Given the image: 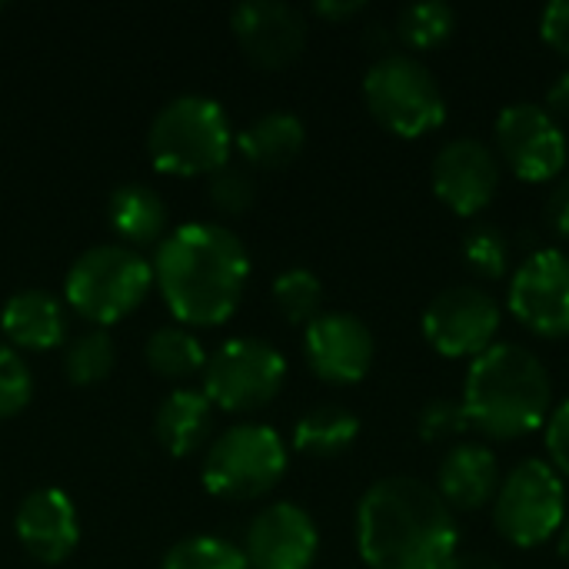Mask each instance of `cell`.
Returning <instances> with one entry per match:
<instances>
[{
  "instance_id": "1",
  "label": "cell",
  "mask_w": 569,
  "mask_h": 569,
  "mask_svg": "<svg viewBox=\"0 0 569 569\" xmlns=\"http://www.w3.org/2000/svg\"><path fill=\"white\" fill-rule=\"evenodd\" d=\"M357 550L370 569H443L460 550V533L437 487L387 477L357 507Z\"/></svg>"
},
{
  "instance_id": "2",
  "label": "cell",
  "mask_w": 569,
  "mask_h": 569,
  "mask_svg": "<svg viewBox=\"0 0 569 569\" xmlns=\"http://www.w3.org/2000/svg\"><path fill=\"white\" fill-rule=\"evenodd\" d=\"M153 280L183 327H220L243 300L250 253L223 223H187L163 237Z\"/></svg>"
},
{
  "instance_id": "3",
  "label": "cell",
  "mask_w": 569,
  "mask_h": 569,
  "mask_svg": "<svg viewBox=\"0 0 569 569\" xmlns=\"http://www.w3.org/2000/svg\"><path fill=\"white\" fill-rule=\"evenodd\" d=\"M463 410L487 440H520L553 413V383L543 360L517 343H493L470 363Z\"/></svg>"
},
{
  "instance_id": "4",
  "label": "cell",
  "mask_w": 569,
  "mask_h": 569,
  "mask_svg": "<svg viewBox=\"0 0 569 569\" xmlns=\"http://www.w3.org/2000/svg\"><path fill=\"white\" fill-rule=\"evenodd\" d=\"M147 150L157 170L173 177H200L230 163L233 127L227 110L203 93L173 97L147 130Z\"/></svg>"
},
{
  "instance_id": "5",
  "label": "cell",
  "mask_w": 569,
  "mask_h": 569,
  "mask_svg": "<svg viewBox=\"0 0 569 569\" xmlns=\"http://www.w3.org/2000/svg\"><path fill=\"white\" fill-rule=\"evenodd\" d=\"M153 267L127 243H100L83 250L63 280L67 303L90 323L110 327L133 313L150 293Z\"/></svg>"
},
{
  "instance_id": "6",
  "label": "cell",
  "mask_w": 569,
  "mask_h": 569,
  "mask_svg": "<svg viewBox=\"0 0 569 569\" xmlns=\"http://www.w3.org/2000/svg\"><path fill=\"white\" fill-rule=\"evenodd\" d=\"M363 100L373 120L403 137L417 140L443 127L447 100L433 70L410 53H383L363 77Z\"/></svg>"
},
{
  "instance_id": "7",
  "label": "cell",
  "mask_w": 569,
  "mask_h": 569,
  "mask_svg": "<svg viewBox=\"0 0 569 569\" xmlns=\"http://www.w3.org/2000/svg\"><path fill=\"white\" fill-rule=\"evenodd\" d=\"M287 473V443L273 427H227L203 457V487L220 500L267 497Z\"/></svg>"
},
{
  "instance_id": "8",
  "label": "cell",
  "mask_w": 569,
  "mask_h": 569,
  "mask_svg": "<svg viewBox=\"0 0 569 569\" xmlns=\"http://www.w3.org/2000/svg\"><path fill=\"white\" fill-rule=\"evenodd\" d=\"M567 520V487L563 477L547 460H523L500 480L493 500L497 533L520 550H533L560 533Z\"/></svg>"
},
{
  "instance_id": "9",
  "label": "cell",
  "mask_w": 569,
  "mask_h": 569,
  "mask_svg": "<svg viewBox=\"0 0 569 569\" xmlns=\"http://www.w3.org/2000/svg\"><path fill=\"white\" fill-rule=\"evenodd\" d=\"M203 393L227 413H253L267 407L287 380L283 353L257 337L227 340L203 367Z\"/></svg>"
},
{
  "instance_id": "10",
  "label": "cell",
  "mask_w": 569,
  "mask_h": 569,
  "mask_svg": "<svg viewBox=\"0 0 569 569\" xmlns=\"http://www.w3.org/2000/svg\"><path fill=\"white\" fill-rule=\"evenodd\" d=\"M497 157L527 180L547 183L563 173L569 143L557 117L540 103H510L497 117Z\"/></svg>"
},
{
  "instance_id": "11",
  "label": "cell",
  "mask_w": 569,
  "mask_h": 569,
  "mask_svg": "<svg viewBox=\"0 0 569 569\" xmlns=\"http://www.w3.org/2000/svg\"><path fill=\"white\" fill-rule=\"evenodd\" d=\"M500 330V303L480 287H450L423 310L427 343L450 360L480 357L493 347Z\"/></svg>"
},
{
  "instance_id": "12",
  "label": "cell",
  "mask_w": 569,
  "mask_h": 569,
  "mask_svg": "<svg viewBox=\"0 0 569 569\" xmlns=\"http://www.w3.org/2000/svg\"><path fill=\"white\" fill-rule=\"evenodd\" d=\"M510 313L543 340L569 337V257L563 250H537L527 257L507 293Z\"/></svg>"
},
{
  "instance_id": "13",
  "label": "cell",
  "mask_w": 569,
  "mask_h": 569,
  "mask_svg": "<svg viewBox=\"0 0 569 569\" xmlns=\"http://www.w3.org/2000/svg\"><path fill=\"white\" fill-rule=\"evenodd\" d=\"M373 333L370 327L353 313H320L313 323H307L303 333V357L307 367L333 387H353L360 383L373 367Z\"/></svg>"
},
{
  "instance_id": "14",
  "label": "cell",
  "mask_w": 569,
  "mask_h": 569,
  "mask_svg": "<svg viewBox=\"0 0 569 569\" xmlns=\"http://www.w3.org/2000/svg\"><path fill=\"white\" fill-rule=\"evenodd\" d=\"M433 193L460 217L487 210L500 187V157L473 137H457L433 157Z\"/></svg>"
},
{
  "instance_id": "15",
  "label": "cell",
  "mask_w": 569,
  "mask_h": 569,
  "mask_svg": "<svg viewBox=\"0 0 569 569\" xmlns=\"http://www.w3.org/2000/svg\"><path fill=\"white\" fill-rule=\"evenodd\" d=\"M230 27L243 53L263 70L290 67L307 47V20L280 0H247L230 10Z\"/></svg>"
},
{
  "instance_id": "16",
  "label": "cell",
  "mask_w": 569,
  "mask_h": 569,
  "mask_svg": "<svg viewBox=\"0 0 569 569\" xmlns=\"http://www.w3.org/2000/svg\"><path fill=\"white\" fill-rule=\"evenodd\" d=\"M317 550V523L297 503H273L260 510L243 537V557L250 569H310Z\"/></svg>"
},
{
  "instance_id": "17",
  "label": "cell",
  "mask_w": 569,
  "mask_h": 569,
  "mask_svg": "<svg viewBox=\"0 0 569 569\" xmlns=\"http://www.w3.org/2000/svg\"><path fill=\"white\" fill-rule=\"evenodd\" d=\"M13 530H17L20 547L33 560H40L47 567L63 563L80 543L77 510H73V500L63 490H37V493H30L17 507Z\"/></svg>"
},
{
  "instance_id": "18",
  "label": "cell",
  "mask_w": 569,
  "mask_h": 569,
  "mask_svg": "<svg viewBox=\"0 0 569 569\" xmlns=\"http://www.w3.org/2000/svg\"><path fill=\"white\" fill-rule=\"evenodd\" d=\"M500 490V463L483 443H457L437 470V493L450 510L477 513L497 500Z\"/></svg>"
},
{
  "instance_id": "19",
  "label": "cell",
  "mask_w": 569,
  "mask_h": 569,
  "mask_svg": "<svg viewBox=\"0 0 569 569\" xmlns=\"http://www.w3.org/2000/svg\"><path fill=\"white\" fill-rule=\"evenodd\" d=\"M3 337L13 343V350H53L63 340L67 320L63 307L53 293L47 290H17L0 313Z\"/></svg>"
},
{
  "instance_id": "20",
  "label": "cell",
  "mask_w": 569,
  "mask_h": 569,
  "mask_svg": "<svg viewBox=\"0 0 569 569\" xmlns=\"http://www.w3.org/2000/svg\"><path fill=\"white\" fill-rule=\"evenodd\" d=\"M303 143H307V127L300 117H293L287 110L263 113L233 137V147L243 153V160L250 167H263V170L290 167L303 153Z\"/></svg>"
},
{
  "instance_id": "21",
  "label": "cell",
  "mask_w": 569,
  "mask_h": 569,
  "mask_svg": "<svg viewBox=\"0 0 569 569\" xmlns=\"http://www.w3.org/2000/svg\"><path fill=\"white\" fill-rule=\"evenodd\" d=\"M213 427V403L203 390L177 387L157 410V440L170 457L197 453Z\"/></svg>"
},
{
  "instance_id": "22",
  "label": "cell",
  "mask_w": 569,
  "mask_h": 569,
  "mask_svg": "<svg viewBox=\"0 0 569 569\" xmlns=\"http://www.w3.org/2000/svg\"><path fill=\"white\" fill-rule=\"evenodd\" d=\"M107 217L127 247L157 243L167 230V203L147 183H120L107 200Z\"/></svg>"
},
{
  "instance_id": "23",
  "label": "cell",
  "mask_w": 569,
  "mask_h": 569,
  "mask_svg": "<svg viewBox=\"0 0 569 569\" xmlns=\"http://www.w3.org/2000/svg\"><path fill=\"white\" fill-rule=\"evenodd\" d=\"M360 437V420L347 407H317L303 413L293 427V447L307 457H340Z\"/></svg>"
},
{
  "instance_id": "24",
  "label": "cell",
  "mask_w": 569,
  "mask_h": 569,
  "mask_svg": "<svg viewBox=\"0 0 569 569\" xmlns=\"http://www.w3.org/2000/svg\"><path fill=\"white\" fill-rule=\"evenodd\" d=\"M147 367L163 377V380H190L197 373H203L207 367V353L200 347V340L187 330V327H160L147 337L143 347Z\"/></svg>"
},
{
  "instance_id": "25",
  "label": "cell",
  "mask_w": 569,
  "mask_h": 569,
  "mask_svg": "<svg viewBox=\"0 0 569 569\" xmlns=\"http://www.w3.org/2000/svg\"><path fill=\"white\" fill-rule=\"evenodd\" d=\"M457 27V13L443 0H427V3H410L397 17V37L410 50H433L450 40Z\"/></svg>"
},
{
  "instance_id": "26",
  "label": "cell",
  "mask_w": 569,
  "mask_h": 569,
  "mask_svg": "<svg viewBox=\"0 0 569 569\" xmlns=\"http://www.w3.org/2000/svg\"><path fill=\"white\" fill-rule=\"evenodd\" d=\"M273 303L287 323H313L323 303V283L307 267H290L273 280Z\"/></svg>"
},
{
  "instance_id": "27",
  "label": "cell",
  "mask_w": 569,
  "mask_h": 569,
  "mask_svg": "<svg viewBox=\"0 0 569 569\" xmlns=\"http://www.w3.org/2000/svg\"><path fill=\"white\" fill-rule=\"evenodd\" d=\"M113 370V340L103 330L80 333L63 350V373L73 387H93Z\"/></svg>"
},
{
  "instance_id": "28",
  "label": "cell",
  "mask_w": 569,
  "mask_h": 569,
  "mask_svg": "<svg viewBox=\"0 0 569 569\" xmlns=\"http://www.w3.org/2000/svg\"><path fill=\"white\" fill-rule=\"evenodd\" d=\"M160 569H250L240 547L220 537H187L170 547Z\"/></svg>"
},
{
  "instance_id": "29",
  "label": "cell",
  "mask_w": 569,
  "mask_h": 569,
  "mask_svg": "<svg viewBox=\"0 0 569 569\" xmlns=\"http://www.w3.org/2000/svg\"><path fill=\"white\" fill-rule=\"evenodd\" d=\"M207 200L227 213V217H240L253 207L257 200V180L247 167H237V163H223L220 170L210 173L207 180Z\"/></svg>"
},
{
  "instance_id": "30",
  "label": "cell",
  "mask_w": 569,
  "mask_h": 569,
  "mask_svg": "<svg viewBox=\"0 0 569 569\" xmlns=\"http://www.w3.org/2000/svg\"><path fill=\"white\" fill-rule=\"evenodd\" d=\"M467 267L483 280H500L510 270V240L497 227H477L463 240Z\"/></svg>"
},
{
  "instance_id": "31",
  "label": "cell",
  "mask_w": 569,
  "mask_h": 569,
  "mask_svg": "<svg viewBox=\"0 0 569 569\" xmlns=\"http://www.w3.org/2000/svg\"><path fill=\"white\" fill-rule=\"evenodd\" d=\"M30 393H33V377L23 357L13 347L0 343V420L17 417L30 403Z\"/></svg>"
},
{
  "instance_id": "32",
  "label": "cell",
  "mask_w": 569,
  "mask_h": 569,
  "mask_svg": "<svg viewBox=\"0 0 569 569\" xmlns=\"http://www.w3.org/2000/svg\"><path fill=\"white\" fill-rule=\"evenodd\" d=\"M467 430H470V420H467V410L460 400L437 397L420 410V437L427 443H447Z\"/></svg>"
},
{
  "instance_id": "33",
  "label": "cell",
  "mask_w": 569,
  "mask_h": 569,
  "mask_svg": "<svg viewBox=\"0 0 569 569\" xmlns=\"http://www.w3.org/2000/svg\"><path fill=\"white\" fill-rule=\"evenodd\" d=\"M547 453L550 467L569 480V400H563L547 420Z\"/></svg>"
},
{
  "instance_id": "34",
  "label": "cell",
  "mask_w": 569,
  "mask_h": 569,
  "mask_svg": "<svg viewBox=\"0 0 569 569\" xmlns=\"http://www.w3.org/2000/svg\"><path fill=\"white\" fill-rule=\"evenodd\" d=\"M540 37L557 50L569 57V0H553L540 13Z\"/></svg>"
},
{
  "instance_id": "35",
  "label": "cell",
  "mask_w": 569,
  "mask_h": 569,
  "mask_svg": "<svg viewBox=\"0 0 569 569\" xmlns=\"http://www.w3.org/2000/svg\"><path fill=\"white\" fill-rule=\"evenodd\" d=\"M547 220L553 227V233L569 240V173L553 187V193L547 197Z\"/></svg>"
},
{
  "instance_id": "36",
  "label": "cell",
  "mask_w": 569,
  "mask_h": 569,
  "mask_svg": "<svg viewBox=\"0 0 569 569\" xmlns=\"http://www.w3.org/2000/svg\"><path fill=\"white\" fill-rule=\"evenodd\" d=\"M363 7H367L363 0H320V3H313V13L323 17V20L340 23V20H350L357 13H363Z\"/></svg>"
},
{
  "instance_id": "37",
  "label": "cell",
  "mask_w": 569,
  "mask_h": 569,
  "mask_svg": "<svg viewBox=\"0 0 569 569\" xmlns=\"http://www.w3.org/2000/svg\"><path fill=\"white\" fill-rule=\"evenodd\" d=\"M547 110H550L553 117H569V70L567 73H560L557 83L550 87V93H547Z\"/></svg>"
},
{
  "instance_id": "38",
  "label": "cell",
  "mask_w": 569,
  "mask_h": 569,
  "mask_svg": "<svg viewBox=\"0 0 569 569\" xmlns=\"http://www.w3.org/2000/svg\"><path fill=\"white\" fill-rule=\"evenodd\" d=\"M443 569H503L497 560H490L487 553H477V550H457L450 557V563Z\"/></svg>"
},
{
  "instance_id": "39",
  "label": "cell",
  "mask_w": 569,
  "mask_h": 569,
  "mask_svg": "<svg viewBox=\"0 0 569 569\" xmlns=\"http://www.w3.org/2000/svg\"><path fill=\"white\" fill-rule=\"evenodd\" d=\"M557 550H560V557L569 563V517L563 520V527H560V533H557Z\"/></svg>"
},
{
  "instance_id": "40",
  "label": "cell",
  "mask_w": 569,
  "mask_h": 569,
  "mask_svg": "<svg viewBox=\"0 0 569 569\" xmlns=\"http://www.w3.org/2000/svg\"><path fill=\"white\" fill-rule=\"evenodd\" d=\"M0 10H3V3H0Z\"/></svg>"
}]
</instances>
